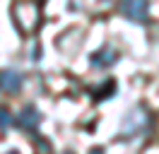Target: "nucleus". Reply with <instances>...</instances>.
<instances>
[{"instance_id":"nucleus-1","label":"nucleus","mask_w":159,"mask_h":154,"mask_svg":"<svg viewBox=\"0 0 159 154\" xmlns=\"http://www.w3.org/2000/svg\"><path fill=\"white\" fill-rule=\"evenodd\" d=\"M12 19L22 34H34L41 24V2L39 0H15Z\"/></svg>"},{"instance_id":"nucleus-2","label":"nucleus","mask_w":159,"mask_h":154,"mask_svg":"<svg viewBox=\"0 0 159 154\" xmlns=\"http://www.w3.org/2000/svg\"><path fill=\"white\" fill-rule=\"evenodd\" d=\"M120 12H123V17L130 19V22L145 24L147 17H149V2L147 0H123V2H120Z\"/></svg>"},{"instance_id":"nucleus-3","label":"nucleus","mask_w":159,"mask_h":154,"mask_svg":"<svg viewBox=\"0 0 159 154\" xmlns=\"http://www.w3.org/2000/svg\"><path fill=\"white\" fill-rule=\"evenodd\" d=\"M147 113L140 108V111H133V113L125 116V123H123V135L130 137V135H138V130H145V125H147Z\"/></svg>"},{"instance_id":"nucleus-4","label":"nucleus","mask_w":159,"mask_h":154,"mask_svg":"<svg viewBox=\"0 0 159 154\" xmlns=\"http://www.w3.org/2000/svg\"><path fill=\"white\" fill-rule=\"evenodd\" d=\"M41 123V113L36 106H24L17 116V125H20L22 130H36Z\"/></svg>"},{"instance_id":"nucleus-5","label":"nucleus","mask_w":159,"mask_h":154,"mask_svg":"<svg viewBox=\"0 0 159 154\" xmlns=\"http://www.w3.org/2000/svg\"><path fill=\"white\" fill-rule=\"evenodd\" d=\"M118 51L113 46H104L99 48L97 53H92V65L94 67H111V65H116L118 63Z\"/></svg>"},{"instance_id":"nucleus-6","label":"nucleus","mask_w":159,"mask_h":154,"mask_svg":"<svg viewBox=\"0 0 159 154\" xmlns=\"http://www.w3.org/2000/svg\"><path fill=\"white\" fill-rule=\"evenodd\" d=\"M20 87H22L20 72H15V70H0V92L15 94V92H20Z\"/></svg>"},{"instance_id":"nucleus-7","label":"nucleus","mask_w":159,"mask_h":154,"mask_svg":"<svg viewBox=\"0 0 159 154\" xmlns=\"http://www.w3.org/2000/svg\"><path fill=\"white\" fill-rule=\"evenodd\" d=\"M113 92H116V82L113 79H106L101 87H97L92 94H94V99L97 101H104V99H109V96H113Z\"/></svg>"},{"instance_id":"nucleus-8","label":"nucleus","mask_w":159,"mask_h":154,"mask_svg":"<svg viewBox=\"0 0 159 154\" xmlns=\"http://www.w3.org/2000/svg\"><path fill=\"white\" fill-rule=\"evenodd\" d=\"M12 123V118H10V111L5 108V106H0V130H7Z\"/></svg>"},{"instance_id":"nucleus-9","label":"nucleus","mask_w":159,"mask_h":154,"mask_svg":"<svg viewBox=\"0 0 159 154\" xmlns=\"http://www.w3.org/2000/svg\"><path fill=\"white\" fill-rule=\"evenodd\" d=\"M89 154H104V149H101V147H94V149H92Z\"/></svg>"},{"instance_id":"nucleus-10","label":"nucleus","mask_w":159,"mask_h":154,"mask_svg":"<svg viewBox=\"0 0 159 154\" xmlns=\"http://www.w3.org/2000/svg\"><path fill=\"white\" fill-rule=\"evenodd\" d=\"M7 154H20V152H17V149H10V152H7Z\"/></svg>"},{"instance_id":"nucleus-11","label":"nucleus","mask_w":159,"mask_h":154,"mask_svg":"<svg viewBox=\"0 0 159 154\" xmlns=\"http://www.w3.org/2000/svg\"><path fill=\"white\" fill-rule=\"evenodd\" d=\"M65 154H72V152H65Z\"/></svg>"},{"instance_id":"nucleus-12","label":"nucleus","mask_w":159,"mask_h":154,"mask_svg":"<svg viewBox=\"0 0 159 154\" xmlns=\"http://www.w3.org/2000/svg\"><path fill=\"white\" fill-rule=\"evenodd\" d=\"M39 2H43V0H39Z\"/></svg>"}]
</instances>
